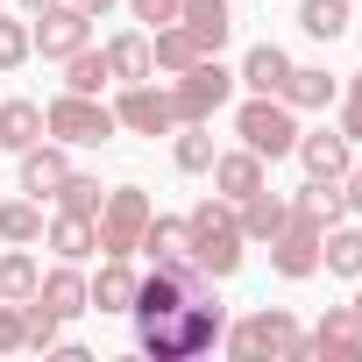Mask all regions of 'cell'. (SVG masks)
I'll return each mask as SVG.
<instances>
[{
  "mask_svg": "<svg viewBox=\"0 0 362 362\" xmlns=\"http://www.w3.org/2000/svg\"><path fill=\"white\" fill-rule=\"evenodd\" d=\"M221 334H228V305H221V298H185L177 320L135 327V348H142L149 362H192V355L221 348Z\"/></svg>",
  "mask_w": 362,
  "mask_h": 362,
  "instance_id": "obj_1",
  "label": "cell"
},
{
  "mask_svg": "<svg viewBox=\"0 0 362 362\" xmlns=\"http://www.w3.org/2000/svg\"><path fill=\"white\" fill-rule=\"evenodd\" d=\"M221 348H228L235 362H313V341H305V327H298L284 305H263V313L235 320V327L221 334Z\"/></svg>",
  "mask_w": 362,
  "mask_h": 362,
  "instance_id": "obj_2",
  "label": "cell"
},
{
  "mask_svg": "<svg viewBox=\"0 0 362 362\" xmlns=\"http://www.w3.org/2000/svg\"><path fill=\"white\" fill-rule=\"evenodd\" d=\"M185 228H192V263L206 270V277H235L242 270V256H249V242H242V221H235V206L214 192V199H199L192 214H185Z\"/></svg>",
  "mask_w": 362,
  "mask_h": 362,
  "instance_id": "obj_3",
  "label": "cell"
},
{
  "mask_svg": "<svg viewBox=\"0 0 362 362\" xmlns=\"http://www.w3.org/2000/svg\"><path fill=\"white\" fill-rule=\"evenodd\" d=\"M43 135H57L64 149H107V142L121 135V121H114V107L93 100V93H57V100L43 107Z\"/></svg>",
  "mask_w": 362,
  "mask_h": 362,
  "instance_id": "obj_4",
  "label": "cell"
},
{
  "mask_svg": "<svg viewBox=\"0 0 362 362\" xmlns=\"http://www.w3.org/2000/svg\"><path fill=\"white\" fill-rule=\"evenodd\" d=\"M235 135H242V149H256L263 163H277L298 142V114L277 93H249V100H235Z\"/></svg>",
  "mask_w": 362,
  "mask_h": 362,
  "instance_id": "obj_5",
  "label": "cell"
},
{
  "mask_svg": "<svg viewBox=\"0 0 362 362\" xmlns=\"http://www.w3.org/2000/svg\"><path fill=\"white\" fill-rule=\"evenodd\" d=\"M235 71L221 64V57H199L192 71H177L170 78V114H177V128H185V121H214L221 107H235Z\"/></svg>",
  "mask_w": 362,
  "mask_h": 362,
  "instance_id": "obj_6",
  "label": "cell"
},
{
  "mask_svg": "<svg viewBox=\"0 0 362 362\" xmlns=\"http://www.w3.org/2000/svg\"><path fill=\"white\" fill-rule=\"evenodd\" d=\"M149 214H156V206H149L142 185H114V192L100 199V256H135Z\"/></svg>",
  "mask_w": 362,
  "mask_h": 362,
  "instance_id": "obj_7",
  "label": "cell"
},
{
  "mask_svg": "<svg viewBox=\"0 0 362 362\" xmlns=\"http://www.w3.org/2000/svg\"><path fill=\"white\" fill-rule=\"evenodd\" d=\"M114 121H121V135H170L177 128V114H170V86H149V78H135V86H121L114 93Z\"/></svg>",
  "mask_w": 362,
  "mask_h": 362,
  "instance_id": "obj_8",
  "label": "cell"
},
{
  "mask_svg": "<svg viewBox=\"0 0 362 362\" xmlns=\"http://www.w3.org/2000/svg\"><path fill=\"white\" fill-rule=\"evenodd\" d=\"M29 36H36V57H43V64H64L71 50L93 43V15H78L71 0H57V8H43V15L29 22Z\"/></svg>",
  "mask_w": 362,
  "mask_h": 362,
  "instance_id": "obj_9",
  "label": "cell"
},
{
  "mask_svg": "<svg viewBox=\"0 0 362 362\" xmlns=\"http://www.w3.org/2000/svg\"><path fill=\"white\" fill-rule=\"evenodd\" d=\"M270 270L284 277V284H305V277H320V228H305V221H284L270 242Z\"/></svg>",
  "mask_w": 362,
  "mask_h": 362,
  "instance_id": "obj_10",
  "label": "cell"
},
{
  "mask_svg": "<svg viewBox=\"0 0 362 362\" xmlns=\"http://www.w3.org/2000/svg\"><path fill=\"white\" fill-rule=\"evenodd\" d=\"M135 256H149V270H177V277H185L192 270V228H185V214H149Z\"/></svg>",
  "mask_w": 362,
  "mask_h": 362,
  "instance_id": "obj_11",
  "label": "cell"
},
{
  "mask_svg": "<svg viewBox=\"0 0 362 362\" xmlns=\"http://www.w3.org/2000/svg\"><path fill=\"white\" fill-rule=\"evenodd\" d=\"M177 313H185V277H177V270L135 277V305H128L135 327H163V320H177Z\"/></svg>",
  "mask_w": 362,
  "mask_h": 362,
  "instance_id": "obj_12",
  "label": "cell"
},
{
  "mask_svg": "<svg viewBox=\"0 0 362 362\" xmlns=\"http://www.w3.org/2000/svg\"><path fill=\"white\" fill-rule=\"evenodd\" d=\"M291 156L305 163V177H341V170L355 163V142H348L341 128H298Z\"/></svg>",
  "mask_w": 362,
  "mask_h": 362,
  "instance_id": "obj_13",
  "label": "cell"
},
{
  "mask_svg": "<svg viewBox=\"0 0 362 362\" xmlns=\"http://www.w3.org/2000/svg\"><path fill=\"white\" fill-rule=\"evenodd\" d=\"M206 177H214V192L235 206V199H249L256 185H270V163H263L256 149H242V142H235V149H221V156H214V170H206Z\"/></svg>",
  "mask_w": 362,
  "mask_h": 362,
  "instance_id": "obj_14",
  "label": "cell"
},
{
  "mask_svg": "<svg viewBox=\"0 0 362 362\" xmlns=\"http://www.w3.org/2000/svg\"><path fill=\"white\" fill-rule=\"evenodd\" d=\"M64 177H71V149H64L57 135H43V142L22 149V192H29V199H50Z\"/></svg>",
  "mask_w": 362,
  "mask_h": 362,
  "instance_id": "obj_15",
  "label": "cell"
},
{
  "mask_svg": "<svg viewBox=\"0 0 362 362\" xmlns=\"http://www.w3.org/2000/svg\"><path fill=\"white\" fill-rule=\"evenodd\" d=\"M43 249H50L57 263H93V256H100V221H86V214H50V221H43Z\"/></svg>",
  "mask_w": 362,
  "mask_h": 362,
  "instance_id": "obj_16",
  "label": "cell"
},
{
  "mask_svg": "<svg viewBox=\"0 0 362 362\" xmlns=\"http://www.w3.org/2000/svg\"><path fill=\"white\" fill-rule=\"evenodd\" d=\"M291 199V221H305V228H334V221H348V199H341V177H305L298 192H284Z\"/></svg>",
  "mask_w": 362,
  "mask_h": 362,
  "instance_id": "obj_17",
  "label": "cell"
},
{
  "mask_svg": "<svg viewBox=\"0 0 362 362\" xmlns=\"http://www.w3.org/2000/svg\"><path fill=\"white\" fill-rule=\"evenodd\" d=\"M284 78H291V50L284 43H249L242 64H235V86L242 93H284Z\"/></svg>",
  "mask_w": 362,
  "mask_h": 362,
  "instance_id": "obj_18",
  "label": "cell"
},
{
  "mask_svg": "<svg viewBox=\"0 0 362 362\" xmlns=\"http://www.w3.org/2000/svg\"><path fill=\"white\" fill-rule=\"evenodd\" d=\"M305 341H313V355L362 362V313H355V305H327V313H320V327H313Z\"/></svg>",
  "mask_w": 362,
  "mask_h": 362,
  "instance_id": "obj_19",
  "label": "cell"
},
{
  "mask_svg": "<svg viewBox=\"0 0 362 362\" xmlns=\"http://www.w3.org/2000/svg\"><path fill=\"white\" fill-rule=\"evenodd\" d=\"M177 22L199 36V50H206V57H221V50H228V36H235V8H228V0H177Z\"/></svg>",
  "mask_w": 362,
  "mask_h": 362,
  "instance_id": "obj_20",
  "label": "cell"
},
{
  "mask_svg": "<svg viewBox=\"0 0 362 362\" xmlns=\"http://www.w3.org/2000/svg\"><path fill=\"white\" fill-rule=\"evenodd\" d=\"M291 114H327L334 100H341V86H334V71L327 64H291V78H284V93H277Z\"/></svg>",
  "mask_w": 362,
  "mask_h": 362,
  "instance_id": "obj_21",
  "label": "cell"
},
{
  "mask_svg": "<svg viewBox=\"0 0 362 362\" xmlns=\"http://www.w3.org/2000/svg\"><path fill=\"white\" fill-rule=\"evenodd\" d=\"M235 221H242V242H256V249H263V242L291 221V199H284V192H270V185H256L249 199H235Z\"/></svg>",
  "mask_w": 362,
  "mask_h": 362,
  "instance_id": "obj_22",
  "label": "cell"
},
{
  "mask_svg": "<svg viewBox=\"0 0 362 362\" xmlns=\"http://www.w3.org/2000/svg\"><path fill=\"white\" fill-rule=\"evenodd\" d=\"M86 305H93V313H128V305H135V270H128V256H100V270L86 277Z\"/></svg>",
  "mask_w": 362,
  "mask_h": 362,
  "instance_id": "obj_23",
  "label": "cell"
},
{
  "mask_svg": "<svg viewBox=\"0 0 362 362\" xmlns=\"http://www.w3.org/2000/svg\"><path fill=\"white\" fill-rule=\"evenodd\" d=\"M206 50H199V36L185 29V22H163V29H149V64L163 71V78H177V71H192Z\"/></svg>",
  "mask_w": 362,
  "mask_h": 362,
  "instance_id": "obj_24",
  "label": "cell"
},
{
  "mask_svg": "<svg viewBox=\"0 0 362 362\" xmlns=\"http://www.w3.org/2000/svg\"><path fill=\"white\" fill-rule=\"evenodd\" d=\"M36 298H43L57 320H78V313H93V305H86V263H57V270H43Z\"/></svg>",
  "mask_w": 362,
  "mask_h": 362,
  "instance_id": "obj_25",
  "label": "cell"
},
{
  "mask_svg": "<svg viewBox=\"0 0 362 362\" xmlns=\"http://www.w3.org/2000/svg\"><path fill=\"white\" fill-rule=\"evenodd\" d=\"M214 156H221L214 121H185V128H170V163L185 170V177H206V170H214Z\"/></svg>",
  "mask_w": 362,
  "mask_h": 362,
  "instance_id": "obj_26",
  "label": "cell"
},
{
  "mask_svg": "<svg viewBox=\"0 0 362 362\" xmlns=\"http://www.w3.org/2000/svg\"><path fill=\"white\" fill-rule=\"evenodd\" d=\"M107 71H114V86L156 78V64H149V29H121V36H107Z\"/></svg>",
  "mask_w": 362,
  "mask_h": 362,
  "instance_id": "obj_27",
  "label": "cell"
},
{
  "mask_svg": "<svg viewBox=\"0 0 362 362\" xmlns=\"http://www.w3.org/2000/svg\"><path fill=\"white\" fill-rule=\"evenodd\" d=\"M320 270L327 277H362V228H348V221H334L327 235H320Z\"/></svg>",
  "mask_w": 362,
  "mask_h": 362,
  "instance_id": "obj_28",
  "label": "cell"
},
{
  "mask_svg": "<svg viewBox=\"0 0 362 362\" xmlns=\"http://www.w3.org/2000/svg\"><path fill=\"white\" fill-rule=\"evenodd\" d=\"M29 142H43V107L36 100H0V156H22Z\"/></svg>",
  "mask_w": 362,
  "mask_h": 362,
  "instance_id": "obj_29",
  "label": "cell"
},
{
  "mask_svg": "<svg viewBox=\"0 0 362 362\" xmlns=\"http://www.w3.org/2000/svg\"><path fill=\"white\" fill-rule=\"evenodd\" d=\"M298 29L313 43H341L355 29V0H298Z\"/></svg>",
  "mask_w": 362,
  "mask_h": 362,
  "instance_id": "obj_30",
  "label": "cell"
},
{
  "mask_svg": "<svg viewBox=\"0 0 362 362\" xmlns=\"http://www.w3.org/2000/svg\"><path fill=\"white\" fill-rule=\"evenodd\" d=\"M0 242H15V249H36V242H43V199H29V192L0 199Z\"/></svg>",
  "mask_w": 362,
  "mask_h": 362,
  "instance_id": "obj_31",
  "label": "cell"
},
{
  "mask_svg": "<svg viewBox=\"0 0 362 362\" xmlns=\"http://www.w3.org/2000/svg\"><path fill=\"white\" fill-rule=\"evenodd\" d=\"M36 284H43V263L29 256V249H15V242H0V298H36Z\"/></svg>",
  "mask_w": 362,
  "mask_h": 362,
  "instance_id": "obj_32",
  "label": "cell"
},
{
  "mask_svg": "<svg viewBox=\"0 0 362 362\" xmlns=\"http://www.w3.org/2000/svg\"><path fill=\"white\" fill-rule=\"evenodd\" d=\"M22 348H29V355H57V348H64V320H57L43 298H22Z\"/></svg>",
  "mask_w": 362,
  "mask_h": 362,
  "instance_id": "obj_33",
  "label": "cell"
},
{
  "mask_svg": "<svg viewBox=\"0 0 362 362\" xmlns=\"http://www.w3.org/2000/svg\"><path fill=\"white\" fill-rule=\"evenodd\" d=\"M107 86H114L107 50H93V43H86V50H71V57H64V93H93V100H100Z\"/></svg>",
  "mask_w": 362,
  "mask_h": 362,
  "instance_id": "obj_34",
  "label": "cell"
},
{
  "mask_svg": "<svg viewBox=\"0 0 362 362\" xmlns=\"http://www.w3.org/2000/svg\"><path fill=\"white\" fill-rule=\"evenodd\" d=\"M50 199H57V214H86V221H100V199H107V192H100V177H93V170H71Z\"/></svg>",
  "mask_w": 362,
  "mask_h": 362,
  "instance_id": "obj_35",
  "label": "cell"
},
{
  "mask_svg": "<svg viewBox=\"0 0 362 362\" xmlns=\"http://www.w3.org/2000/svg\"><path fill=\"white\" fill-rule=\"evenodd\" d=\"M36 57V36H29V15H0V78L22 71Z\"/></svg>",
  "mask_w": 362,
  "mask_h": 362,
  "instance_id": "obj_36",
  "label": "cell"
},
{
  "mask_svg": "<svg viewBox=\"0 0 362 362\" xmlns=\"http://www.w3.org/2000/svg\"><path fill=\"white\" fill-rule=\"evenodd\" d=\"M334 107H341V121H334V128H341V135H348V142L362 149V71H355V78L341 86V100H334Z\"/></svg>",
  "mask_w": 362,
  "mask_h": 362,
  "instance_id": "obj_37",
  "label": "cell"
},
{
  "mask_svg": "<svg viewBox=\"0 0 362 362\" xmlns=\"http://www.w3.org/2000/svg\"><path fill=\"white\" fill-rule=\"evenodd\" d=\"M0 355H22V305L0 298Z\"/></svg>",
  "mask_w": 362,
  "mask_h": 362,
  "instance_id": "obj_38",
  "label": "cell"
},
{
  "mask_svg": "<svg viewBox=\"0 0 362 362\" xmlns=\"http://www.w3.org/2000/svg\"><path fill=\"white\" fill-rule=\"evenodd\" d=\"M128 15L142 29H163V22H177V0H128Z\"/></svg>",
  "mask_w": 362,
  "mask_h": 362,
  "instance_id": "obj_39",
  "label": "cell"
},
{
  "mask_svg": "<svg viewBox=\"0 0 362 362\" xmlns=\"http://www.w3.org/2000/svg\"><path fill=\"white\" fill-rule=\"evenodd\" d=\"M341 199H348V214L362 221V163H348V170H341Z\"/></svg>",
  "mask_w": 362,
  "mask_h": 362,
  "instance_id": "obj_40",
  "label": "cell"
},
{
  "mask_svg": "<svg viewBox=\"0 0 362 362\" xmlns=\"http://www.w3.org/2000/svg\"><path fill=\"white\" fill-rule=\"evenodd\" d=\"M71 8H78V15H93V22H100V15H114V8H121V0H71Z\"/></svg>",
  "mask_w": 362,
  "mask_h": 362,
  "instance_id": "obj_41",
  "label": "cell"
},
{
  "mask_svg": "<svg viewBox=\"0 0 362 362\" xmlns=\"http://www.w3.org/2000/svg\"><path fill=\"white\" fill-rule=\"evenodd\" d=\"M8 8H15V15H29V22H36V15H43V8H57V0H8Z\"/></svg>",
  "mask_w": 362,
  "mask_h": 362,
  "instance_id": "obj_42",
  "label": "cell"
},
{
  "mask_svg": "<svg viewBox=\"0 0 362 362\" xmlns=\"http://www.w3.org/2000/svg\"><path fill=\"white\" fill-rule=\"evenodd\" d=\"M355 313H362V277H355Z\"/></svg>",
  "mask_w": 362,
  "mask_h": 362,
  "instance_id": "obj_43",
  "label": "cell"
},
{
  "mask_svg": "<svg viewBox=\"0 0 362 362\" xmlns=\"http://www.w3.org/2000/svg\"><path fill=\"white\" fill-rule=\"evenodd\" d=\"M0 8H8V0H0Z\"/></svg>",
  "mask_w": 362,
  "mask_h": 362,
  "instance_id": "obj_44",
  "label": "cell"
}]
</instances>
